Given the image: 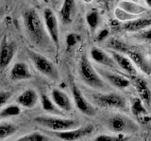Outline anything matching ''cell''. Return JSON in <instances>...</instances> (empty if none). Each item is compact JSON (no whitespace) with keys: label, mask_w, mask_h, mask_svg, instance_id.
I'll list each match as a JSON object with an SVG mask.
<instances>
[{"label":"cell","mask_w":151,"mask_h":141,"mask_svg":"<svg viewBox=\"0 0 151 141\" xmlns=\"http://www.w3.org/2000/svg\"><path fill=\"white\" fill-rule=\"evenodd\" d=\"M100 2H103V3H108L109 1H111V0H99Z\"/></svg>","instance_id":"cell-36"},{"label":"cell","mask_w":151,"mask_h":141,"mask_svg":"<svg viewBox=\"0 0 151 141\" xmlns=\"http://www.w3.org/2000/svg\"><path fill=\"white\" fill-rule=\"evenodd\" d=\"M149 141H151V136H150V138H149Z\"/></svg>","instance_id":"cell-40"},{"label":"cell","mask_w":151,"mask_h":141,"mask_svg":"<svg viewBox=\"0 0 151 141\" xmlns=\"http://www.w3.org/2000/svg\"><path fill=\"white\" fill-rule=\"evenodd\" d=\"M90 56L91 58L96 63L104 66V67L109 68L111 70L117 72L119 70V67L116 64L114 59L112 58V56L111 54H108L107 52H105L103 49L99 48L97 46H93L90 50Z\"/></svg>","instance_id":"cell-11"},{"label":"cell","mask_w":151,"mask_h":141,"mask_svg":"<svg viewBox=\"0 0 151 141\" xmlns=\"http://www.w3.org/2000/svg\"><path fill=\"white\" fill-rule=\"evenodd\" d=\"M75 0H64L63 1V4L60 11V15L65 25H69V24L72 23L75 14Z\"/></svg>","instance_id":"cell-20"},{"label":"cell","mask_w":151,"mask_h":141,"mask_svg":"<svg viewBox=\"0 0 151 141\" xmlns=\"http://www.w3.org/2000/svg\"><path fill=\"white\" fill-rule=\"evenodd\" d=\"M114 14H115V17L117 20H119L120 22H127V21H130L132 19H135L138 16L134 15V14H130L129 12H127L125 11H123L122 9L120 8H116V9L114 11Z\"/></svg>","instance_id":"cell-31"},{"label":"cell","mask_w":151,"mask_h":141,"mask_svg":"<svg viewBox=\"0 0 151 141\" xmlns=\"http://www.w3.org/2000/svg\"><path fill=\"white\" fill-rule=\"evenodd\" d=\"M90 102L93 105L109 109L124 110L127 106L125 96L116 92H92L89 94Z\"/></svg>","instance_id":"cell-4"},{"label":"cell","mask_w":151,"mask_h":141,"mask_svg":"<svg viewBox=\"0 0 151 141\" xmlns=\"http://www.w3.org/2000/svg\"><path fill=\"white\" fill-rule=\"evenodd\" d=\"M27 56L38 72L52 80L59 79L60 75L58 69L53 64V62H51L45 56L29 49L27 50Z\"/></svg>","instance_id":"cell-6"},{"label":"cell","mask_w":151,"mask_h":141,"mask_svg":"<svg viewBox=\"0 0 151 141\" xmlns=\"http://www.w3.org/2000/svg\"><path fill=\"white\" fill-rule=\"evenodd\" d=\"M118 8L122 9L123 11H125L127 12H129L130 14H134V15H140V14H143L146 11V9L144 8L143 6H141L138 3L136 2H132L129 0H127V1H121L118 5Z\"/></svg>","instance_id":"cell-23"},{"label":"cell","mask_w":151,"mask_h":141,"mask_svg":"<svg viewBox=\"0 0 151 141\" xmlns=\"http://www.w3.org/2000/svg\"><path fill=\"white\" fill-rule=\"evenodd\" d=\"M106 128L113 134H122V135H131L135 134L139 131L140 127L138 123L132 120L129 116L116 113L109 116L105 120Z\"/></svg>","instance_id":"cell-3"},{"label":"cell","mask_w":151,"mask_h":141,"mask_svg":"<svg viewBox=\"0 0 151 141\" xmlns=\"http://www.w3.org/2000/svg\"><path fill=\"white\" fill-rule=\"evenodd\" d=\"M127 54L136 68H138L145 75H151V59L144 52L130 49Z\"/></svg>","instance_id":"cell-12"},{"label":"cell","mask_w":151,"mask_h":141,"mask_svg":"<svg viewBox=\"0 0 151 141\" xmlns=\"http://www.w3.org/2000/svg\"><path fill=\"white\" fill-rule=\"evenodd\" d=\"M94 132V126L93 124H88L85 126H79L78 128L61 131V132H52L51 135L60 138L63 141H78L86 136L92 135Z\"/></svg>","instance_id":"cell-8"},{"label":"cell","mask_w":151,"mask_h":141,"mask_svg":"<svg viewBox=\"0 0 151 141\" xmlns=\"http://www.w3.org/2000/svg\"><path fill=\"white\" fill-rule=\"evenodd\" d=\"M96 70L100 74V76L103 78L104 81L107 82L109 85H111V86H112L113 88H115L117 89H126L130 87L131 85L130 80L125 77L124 75L117 73L114 70H111L106 68H101V67L96 68Z\"/></svg>","instance_id":"cell-7"},{"label":"cell","mask_w":151,"mask_h":141,"mask_svg":"<svg viewBox=\"0 0 151 141\" xmlns=\"http://www.w3.org/2000/svg\"><path fill=\"white\" fill-rule=\"evenodd\" d=\"M2 15H3V11H2V9H0V19H1Z\"/></svg>","instance_id":"cell-38"},{"label":"cell","mask_w":151,"mask_h":141,"mask_svg":"<svg viewBox=\"0 0 151 141\" xmlns=\"http://www.w3.org/2000/svg\"><path fill=\"white\" fill-rule=\"evenodd\" d=\"M86 23L88 26L90 27L92 32H94L96 30L97 26L100 23V14H99L97 9H92L86 14Z\"/></svg>","instance_id":"cell-26"},{"label":"cell","mask_w":151,"mask_h":141,"mask_svg":"<svg viewBox=\"0 0 151 141\" xmlns=\"http://www.w3.org/2000/svg\"><path fill=\"white\" fill-rule=\"evenodd\" d=\"M145 2L146 4V6L151 9V0H145Z\"/></svg>","instance_id":"cell-35"},{"label":"cell","mask_w":151,"mask_h":141,"mask_svg":"<svg viewBox=\"0 0 151 141\" xmlns=\"http://www.w3.org/2000/svg\"><path fill=\"white\" fill-rule=\"evenodd\" d=\"M21 107L17 105H9L3 107L0 111V119H8V118L16 117L21 114Z\"/></svg>","instance_id":"cell-28"},{"label":"cell","mask_w":151,"mask_h":141,"mask_svg":"<svg viewBox=\"0 0 151 141\" xmlns=\"http://www.w3.org/2000/svg\"><path fill=\"white\" fill-rule=\"evenodd\" d=\"M110 54L111 55L112 58L114 59L116 64L118 65L119 69L123 70L127 73L131 75V76L137 75L136 67L134 66L133 62L130 60V58H129V56H126L124 54L118 53V52H115V51H111Z\"/></svg>","instance_id":"cell-17"},{"label":"cell","mask_w":151,"mask_h":141,"mask_svg":"<svg viewBox=\"0 0 151 141\" xmlns=\"http://www.w3.org/2000/svg\"><path fill=\"white\" fill-rule=\"evenodd\" d=\"M16 102L18 105L30 109V108H34L37 105L38 102H39V96L33 88H27L25 89L17 97Z\"/></svg>","instance_id":"cell-18"},{"label":"cell","mask_w":151,"mask_h":141,"mask_svg":"<svg viewBox=\"0 0 151 141\" xmlns=\"http://www.w3.org/2000/svg\"><path fill=\"white\" fill-rule=\"evenodd\" d=\"M41 105L44 111L49 113L54 116H61L63 115V111H61L60 108L55 105V103L51 99V97L47 96L46 94L41 95Z\"/></svg>","instance_id":"cell-21"},{"label":"cell","mask_w":151,"mask_h":141,"mask_svg":"<svg viewBox=\"0 0 151 141\" xmlns=\"http://www.w3.org/2000/svg\"><path fill=\"white\" fill-rule=\"evenodd\" d=\"M44 17V24L46 29L47 34L49 36V39L53 41V43L58 46L60 43V34H59V24L58 19L55 15L51 9L45 8L42 12Z\"/></svg>","instance_id":"cell-10"},{"label":"cell","mask_w":151,"mask_h":141,"mask_svg":"<svg viewBox=\"0 0 151 141\" xmlns=\"http://www.w3.org/2000/svg\"><path fill=\"white\" fill-rule=\"evenodd\" d=\"M40 1H42V2H44V3H49V0H40Z\"/></svg>","instance_id":"cell-37"},{"label":"cell","mask_w":151,"mask_h":141,"mask_svg":"<svg viewBox=\"0 0 151 141\" xmlns=\"http://www.w3.org/2000/svg\"><path fill=\"white\" fill-rule=\"evenodd\" d=\"M130 139V135H122V134H113L107 135L102 134L96 136L91 141H129Z\"/></svg>","instance_id":"cell-27"},{"label":"cell","mask_w":151,"mask_h":141,"mask_svg":"<svg viewBox=\"0 0 151 141\" xmlns=\"http://www.w3.org/2000/svg\"><path fill=\"white\" fill-rule=\"evenodd\" d=\"M130 108H131L132 114L136 117H138V118H142V119H145V118L148 114L145 105L140 98H133L132 99L131 103H130Z\"/></svg>","instance_id":"cell-24"},{"label":"cell","mask_w":151,"mask_h":141,"mask_svg":"<svg viewBox=\"0 0 151 141\" xmlns=\"http://www.w3.org/2000/svg\"><path fill=\"white\" fill-rule=\"evenodd\" d=\"M51 99L61 111L70 112L73 109V103L70 97L64 91L59 88H53L50 94Z\"/></svg>","instance_id":"cell-16"},{"label":"cell","mask_w":151,"mask_h":141,"mask_svg":"<svg viewBox=\"0 0 151 141\" xmlns=\"http://www.w3.org/2000/svg\"><path fill=\"white\" fill-rule=\"evenodd\" d=\"M151 26V17H137L130 21L122 23L119 26L121 30L127 32H138Z\"/></svg>","instance_id":"cell-15"},{"label":"cell","mask_w":151,"mask_h":141,"mask_svg":"<svg viewBox=\"0 0 151 141\" xmlns=\"http://www.w3.org/2000/svg\"><path fill=\"white\" fill-rule=\"evenodd\" d=\"M12 97V93L5 90H0V108L4 107Z\"/></svg>","instance_id":"cell-33"},{"label":"cell","mask_w":151,"mask_h":141,"mask_svg":"<svg viewBox=\"0 0 151 141\" xmlns=\"http://www.w3.org/2000/svg\"><path fill=\"white\" fill-rule=\"evenodd\" d=\"M34 122L52 132L71 130L80 126V121L78 120L66 119L59 116H39L34 119Z\"/></svg>","instance_id":"cell-5"},{"label":"cell","mask_w":151,"mask_h":141,"mask_svg":"<svg viewBox=\"0 0 151 141\" xmlns=\"http://www.w3.org/2000/svg\"><path fill=\"white\" fill-rule=\"evenodd\" d=\"M78 74L81 81L88 87L97 90H107L108 86L105 81L94 69L88 56L83 54L78 62Z\"/></svg>","instance_id":"cell-2"},{"label":"cell","mask_w":151,"mask_h":141,"mask_svg":"<svg viewBox=\"0 0 151 141\" xmlns=\"http://www.w3.org/2000/svg\"><path fill=\"white\" fill-rule=\"evenodd\" d=\"M15 42L9 41L7 37H4L0 42V70H5L9 65L15 55Z\"/></svg>","instance_id":"cell-13"},{"label":"cell","mask_w":151,"mask_h":141,"mask_svg":"<svg viewBox=\"0 0 151 141\" xmlns=\"http://www.w3.org/2000/svg\"><path fill=\"white\" fill-rule=\"evenodd\" d=\"M129 1H132V2H136V3H139L140 0H129Z\"/></svg>","instance_id":"cell-39"},{"label":"cell","mask_w":151,"mask_h":141,"mask_svg":"<svg viewBox=\"0 0 151 141\" xmlns=\"http://www.w3.org/2000/svg\"><path fill=\"white\" fill-rule=\"evenodd\" d=\"M80 40H81L80 39V36L77 34V33H70V34L66 36L65 43H66V49H67V51L73 49L80 41Z\"/></svg>","instance_id":"cell-32"},{"label":"cell","mask_w":151,"mask_h":141,"mask_svg":"<svg viewBox=\"0 0 151 141\" xmlns=\"http://www.w3.org/2000/svg\"><path fill=\"white\" fill-rule=\"evenodd\" d=\"M106 45L108 48H110L111 51H115L122 54L127 53V52L131 49L130 46L127 44L125 41H123L120 38H116V37L110 38V39L107 41Z\"/></svg>","instance_id":"cell-22"},{"label":"cell","mask_w":151,"mask_h":141,"mask_svg":"<svg viewBox=\"0 0 151 141\" xmlns=\"http://www.w3.org/2000/svg\"><path fill=\"white\" fill-rule=\"evenodd\" d=\"M9 78L12 81H23V80H28L32 78V74L28 66L22 61L16 62L12 66L9 72Z\"/></svg>","instance_id":"cell-19"},{"label":"cell","mask_w":151,"mask_h":141,"mask_svg":"<svg viewBox=\"0 0 151 141\" xmlns=\"http://www.w3.org/2000/svg\"><path fill=\"white\" fill-rule=\"evenodd\" d=\"M71 92H72L73 100L76 107L88 117H93L96 114V108L93 106V103L87 100L86 97L83 95V93L79 89V88L75 83L71 86Z\"/></svg>","instance_id":"cell-9"},{"label":"cell","mask_w":151,"mask_h":141,"mask_svg":"<svg viewBox=\"0 0 151 141\" xmlns=\"http://www.w3.org/2000/svg\"><path fill=\"white\" fill-rule=\"evenodd\" d=\"M109 34H110V32H109V30L107 29V28H103V29L99 30L98 33L96 34V41L101 42L103 41H105L108 38Z\"/></svg>","instance_id":"cell-34"},{"label":"cell","mask_w":151,"mask_h":141,"mask_svg":"<svg viewBox=\"0 0 151 141\" xmlns=\"http://www.w3.org/2000/svg\"><path fill=\"white\" fill-rule=\"evenodd\" d=\"M23 23L29 41L36 46L42 47L48 44V34L45 24L35 9H28L23 13Z\"/></svg>","instance_id":"cell-1"},{"label":"cell","mask_w":151,"mask_h":141,"mask_svg":"<svg viewBox=\"0 0 151 141\" xmlns=\"http://www.w3.org/2000/svg\"><path fill=\"white\" fill-rule=\"evenodd\" d=\"M134 40L143 43H151V26L143 29L141 31L135 32L133 35Z\"/></svg>","instance_id":"cell-30"},{"label":"cell","mask_w":151,"mask_h":141,"mask_svg":"<svg viewBox=\"0 0 151 141\" xmlns=\"http://www.w3.org/2000/svg\"><path fill=\"white\" fill-rule=\"evenodd\" d=\"M131 83L136 89L137 93H138L139 98L141 99L143 103L145 105V106L151 105V88L148 86V83L146 80L138 75H134L132 76Z\"/></svg>","instance_id":"cell-14"},{"label":"cell","mask_w":151,"mask_h":141,"mask_svg":"<svg viewBox=\"0 0 151 141\" xmlns=\"http://www.w3.org/2000/svg\"><path fill=\"white\" fill-rule=\"evenodd\" d=\"M14 141H50V139L40 132H32V133L23 135Z\"/></svg>","instance_id":"cell-29"},{"label":"cell","mask_w":151,"mask_h":141,"mask_svg":"<svg viewBox=\"0 0 151 141\" xmlns=\"http://www.w3.org/2000/svg\"><path fill=\"white\" fill-rule=\"evenodd\" d=\"M19 130V127L13 122L2 121L0 122V140L6 139L16 134Z\"/></svg>","instance_id":"cell-25"}]
</instances>
